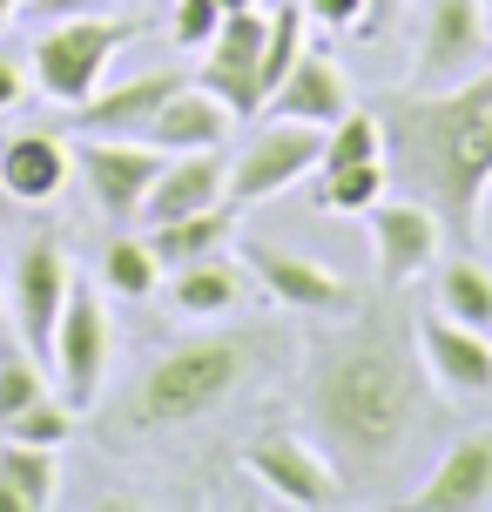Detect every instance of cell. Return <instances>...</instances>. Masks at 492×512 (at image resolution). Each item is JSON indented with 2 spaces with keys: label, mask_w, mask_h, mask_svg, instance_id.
<instances>
[{
  "label": "cell",
  "mask_w": 492,
  "mask_h": 512,
  "mask_svg": "<svg viewBox=\"0 0 492 512\" xmlns=\"http://www.w3.org/2000/svg\"><path fill=\"white\" fill-rule=\"evenodd\" d=\"M317 155H324V128L317 122H290V115H270L250 149L230 162V203H270V196H284L290 182L317 176Z\"/></svg>",
  "instance_id": "cell-6"
},
{
  "label": "cell",
  "mask_w": 492,
  "mask_h": 512,
  "mask_svg": "<svg viewBox=\"0 0 492 512\" xmlns=\"http://www.w3.org/2000/svg\"><path fill=\"white\" fill-rule=\"evenodd\" d=\"M391 196L385 182V162H351V169H317V203L324 209H344V216H364V209Z\"/></svg>",
  "instance_id": "cell-27"
},
{
  "label": "cell",
  "mask_w": 492,
  "mask_h": 512,
  "mask_svg": "<svg viewBox=\"0 0 492 512\" xmlns=\"http://www.w3.org/2000/svg\"><path fill=\"white\" fill-rule=\"evenodd\" d=\"M492 61V21L486 0H425V27H418V61L412 88H452V81L479 75Z\"/></svg>",
  "instance_id": "cell-5"
},
{
  "label": "cell",
  "mask_w": 492,
  "mask_h": 512,
  "mask_svg": "<svg viewBox=\"0 0 492 512\" xmlns=\"http://www.w3.org/2000/svg\"><path fill=\"white\" fill-rule=\"evenodd\" d=\"M21 95H27V68L14 61V54H0V115L21 108Z\"/></svg>",
  "instance_id": "cell-32"
},
{
  "label": "cell",
  "mask_w": 492,
  "mask_h": 512,
  "mask_svg": "<svg viewBox=\"0 0 492 512\" xmlns=\"http://www.w3.org/2000/svg\"><path fill=\"white\" fill-rule=\"evenodd\" d=\"M243 263H250V277H257L284 310H297V317H351V310H358V290L337 277L331 263H317V256H297V250H277V243H257Z\"/></svg>",
  "instance_id": "cell-13"
},
{
  "label": "cell",
  "mask_w": 492,
  "mask_h": 512,
  "mask_svg": "<svg viewBox=\"0 0 492 512\" xmlns=\"http://www.w3.org/2000/svg\"><path fill=\"white\" fill-rule=\"evenodd\" d=\"M21 7H34V14H48V21H61V14H102L108 0H21Z\"/></svg>",
  "instance_id": "cell-34"
},
{
  "label": "cell",
  "mask_w": 492,
  "mask_h": 512,
  "mask_svg": "<svg viewBox=\"0 0 492 512\" xmlns=\"http://www.w3.org/2000/svg\"><path fill=\"white\" fill-rule=\"evenodd\" d=\"M263 108H270V115H290V122L331 128L344 108H358V88H351V75H344L324 48H304V54H297V68L270 88V102H263Z\"/></svg>",
  "instance_id": "cell-16"
},
{
  "label": "cell",
  "mask_w": 492,
  "mask_h": 512,
  "mask_svg": "<svg viewBox=\"0 0 492 512\" xmlns=\"http://www.w3.org/2000/svg\"><path fill=\"white\" fill-rule=\"evenodd\" d=\"M351 162H385V128H378L371 108H344V115L324 128L317 169H351Z\"/></svg>",
  "instance_id": "cell-26"
},
{
  "label": "cell",
  "mask_w": 492,
  "mask_h": 512,
  "mask_svg": "<svg viewBox=\"0 0 492 512\" xmlns=\"http://www.w3.org/2000/svg\"><path fill=\"white\" fill-rule=\"evenodd\" d=\"M243 472L257 479L270 499L284 506H304V512H324V506H344V472H337L311 438H290V432H263L250 452H243Z\"/></svg>",
  "instance_id": "cell-7"
},
{
  "label": "cell",
  "mask_w": 492,
  "mask_h": 512,
  "mask_svg": "<svg viewBox=\"0 0 492 512\" xmlns=\"http://www.w3.org/2000/svg\"><path fill=\"white\" fill-rule=\"evenodd\" d=\"M176 88H182L176 68L135 75V81H122V88H95L88 102L68 108V128H75V135H142V128H149V115H156Z\"/></svg>",
  "instance_id": "cell-18"
},
{
  "label": "cell",
  "mask_w": 492,
  "mask_h": 512,
  "mask_svg": "<svg viewBox=\"0 0 492 512\" xmlns=\"http://www.w3.org/2000/svg\"><path fill=\"white\" fill-rule=\"evenodd\" d=\"M216 27H223V7H216V0H169V34H176V48H209Z\"/></svg>",
  "instance_id": "cell-30"
},
{
  "label": "cell",
  "mask_w": 492,
  "mask_h": 512,
  "mask_svg": "<svg viewBox=\"0 0 492 512\" xmlns=\"http://www.w3.org/2000/svg\"><path fill=\"white\" fill-rule=\"evenodd\" d=\"M418 364H425V378L452 391V398H486L492 391V337L459 324V317H445V310H425L418 317Z\"/></svg>",
  "instance_id": "cell-14"
},
{
  "label": "cell",
  "mask_w": 492,
  "mask_h": 512,
  "mask_svg": "<svg viewBox=\"0 0 492 512\" xmlns=\"http://www.w3.org/2000/svg\"><path fill=\"white\" fill-rule=\"evenodd\" d=\"M243 290H250V277H243L223 250L169 270V304H176L182 317H230V310L243 304Z\"/></svg>",
  "instance_id": "cell-23"
},
{
  "label": "cell",
  "mask_w": 492,
  "mask_h": 512,
  "mask_svg": "<svg viewBox=\"0 0 492 512\" xmlns=\"http://www.w3.org/2000/svg\"><path fill=\"white\" fill-rule=\"evenodd\" d=\"M75 290V270H68V250L54 236H27L21 263H14V324H21V344L34 358L54 351V324H61V304Z\"/></svg>",
  "instance_id": "cell-12"
},
{
  "label": "cell",
  "mask_w": 492,
  "mask_h": 512,
  "mask_svg": "<svg viewBox=\"0 0 492 512\" xmlns=\"http://www.w3.org/2000/svg\"><path fill=\"white\" fill-rule=\"evenodd\" d=\"M263 27H270V14H257V7L223 14V27L209 34V48H203V68H196V88H209L236 122L263 115V102H270L263 95Z\"/></svg>",
  "instance_id": "cell-8"
},
{
  "label": "cell",
  "mask_w": 492,
  "mask_h": 512,
  "mask_svg": "<svg viewBox=\"0 0 492 512\" xmlns=\"http://www.w3.org/2000/svg\"><path fill=\"white\" fill-rule=\"evenodd\" d=\"M277 358V337L270 331H209V337H182L169 344L142 378L129 384V398L108 411V432L115 438H156V432H182V425H203L209 411H223L257 378L263 364Z\"/></svg>",
  "instance_id": "cell-3"
},
{
  "label": "cell",
  "mask_w": 492,
  "mask_h": 512,
  "mask_svg": "<svg viewBox=\"0 0 492 512\" xmlns=\"http://www.w3.org/2000/svg\"><path fill=\"white\" fill-rule=\"evenodd\" d=\"M479 236H492V189H486V216H479Z\"/></svg>",
  "instance_id": "cell-37"
},
{
  "label": "cell",
  "mask_w": 492,
  "mask_h": 512,
  "mask_svg": "<svg viewBox=\"0 0 492 512\" xmlns=\"http://www.w3.org/2000/svg\"><path fill=\"white\" fill-rule=\"evenodd\" d=\"M230 108L216 102L209 88H196V81H182L176 95L149 115V128H142V142L162 155H189V149H223V135H230Z\"/></svg>",
  "instance_id": "cell-20"
},
{
  "label": "cell",
  "mask_w": 492,
  "mask_h": 512,
  "mask_svg": "<svg viewBox=\"0 0 492 512\" xmlns=\"http://www.w3.org/2000/svg\"><path fill=\"white\" fill-rule=\"evenodd\" d=\"M156 283H162V263L149 250V236H115L102 250V290L142 304V297H156Z\"/></svg>",
  "instance_id": "cell-25"
},
{
  "label": "cell",
  "mask_w": 492,
  "mask_h": 512,
  "mask_svg": "<svg viewBox=\"0 0 492 512\" xmlns=\"http://www.w3.org/2000/svg\"><path fill=\"white\" fill-rule=\"evenodd\" d=\"M304 425L317 432V452L344 472V486L398 472V459L432 425V398L391 317L371 310L358 324L317 337L304 364Z\"/></svg>",
  "instance_id": "cell-1"
},
{
  "label": "cell",
  "mask_w": 492,
  "mask_h": 512,
  "mask_svg": "<svg viewBox=\"0 0 492 512\" xmlns=\"http://www.w3.org/2000/svg\"><path fill=\"white\" fill-rule=\"evenodd\" d=\"M385 182L439 216L452 243H479L492 189V61L452 88L385 95Z\"/></svg>",
  "instance_id": "cell-2"
},
{
  "label": "cell",
  "mask_w": 492,
  "mask_h": 512,
  "mask_svg": "<svg viewBox=\"0 0 492 512\" xmlns=\"http://www.w3.org/2000/svg\"><path fill=\"white\" fill-rule=\"evenodd\" d=\"M135 34H142V21H115V14H61V21L34 41V61H27V81L48 95V102L75 108L88 102L95 88H102L108 61L129 48Z\"/></svg>",
  "instance_id": "cell-4"
},
{
  "label": "cell",
  "mask_w": 492,
  "mask_h": 512,
  "mask_svg": "<svg viewBox=\"0 0 492 512\" xmlns=\"http://www.w3.org/2000/svg\"><path fill=\"white\" fill-rule=\"evenodd\" d=\"M304 14H311L317 27H331V34H358L364 0H304Z\"/></svg>",
  "instance_id": "cell-31"
},
{
  "label": "cell",
  "mask_w": 492,
  "mask_h": 512,
  "mask_svg": "<svg viewBox=\"0 0 492 512\" xmlns=\"http://www.w3.org/2000/svg\"><path fill=\"white\" fill-rule=\"evenodd\" d=\"M486 21H492V0H486Z\"/></svg>",
  "instance_id": "cell-38"
},
{
  "label": "cell",
  "mask_w": 492,
  "mask_h": 512,
  "mask_svg": "<svg viewBox=\"0 0 492 512\" xmlns=\"http://www.w3.org/2000/svg\"><path fill=\"white\" fill-rule=\"evenodd\" d=\"M14 14H21V0H0V34L14 27Z\"/></svg>",
  "instance_id": "cell-35"
},
{
  "label": "cell",
  "mask_w": 492,
  "mask_h": 512,
  "mask_svg": "<svg viewBox=\"0 0 492 512\" xmlns=\"http://www.w3.org/2000/svg\"><path fill=\"white\" fill-rule=\"evenodd\" d=\"M412 506L418 512H479V506H492V432L459 438V445L425 472V486L412 492Z\"/></svg>",
  "instance_id": "cell-19"
},
{
  "label": "cell",
  "mask_w": 492,
  "mask_h": 512,
  "mask_svg": "<svg viewBox=\"0 0 492 512\" xmlns=\"http://www.w3.org/2000/svg\"><path fill=\"white\" fill-rule=\"evenodd\" d=\"M0 438H21V445H68L75 438V405L68 398H34L27 411H14L7 425H0Z\"/></svg>",
  "instance_id": "cell-28"
},
{
  "label": "cell",
  "mask_w": 492,
  "mask_h": 512,
  "mask_svg": "<svg viewBox=\"0 0 492 512\" xmlns=\"http://www.w3.org/2000/svg\"><path fill=\"white\" fill-rule=\"evenodd\" d=\"M61 499V465L54 445L0 438V512H48Z\"/></svg>",
  "instance_id": "cell-22"
},
{
  "label": "cell",
  "mask_w": 492,
  "mask_h": 512,
  "mask_svg": "<svg viewBox=\"0 0 492 512\" xmlns=\"http://www.w3.org/2000/svg\"><path fill=\"white\" fill-rule=\"evenodd\" d=\"M68 176H75V149L54 128H27V135H14L0 149V189H7V203L41 209L68 189Z\"/></svg>",
  "instance_id": "cell-17"
},
{
  "label": "cell",
  "mask_w": 492,
  "mask_h": 512,
  "mask_svg": "<svg viewBox=\"0 0 492 512\" xmlns=\"http://www.w3.org/2000/svg\"><path fill=\"white\" fill-rule=\"evenodd\" d=\"M439 310L459 317V324H472V331H492V270L486 263L452 256V263L439 270Z\"/></svg>",
  "instance_id": "cell-24"
},
{
  "label": "cell",
  "mask_w": 492,
  "mask_h": 512,
  "mask_svg": "<svg viewBox=\"0 0 492 512\" xmlns=\"http://www.w3.org/2000/svg\"><path fill=\"white\" fill-rule=\"evenodd\" d=\"M398 7H405V0H364V21H358V34H364V41H371V34H385V27L398 21Z\"/></svg>",
  "instance_id": "cell-33"
},
{
  "label": "cell",
  "mask_w": 492,
  "mask_h": 512,
  "mask_svg": "<svg viewBox=\"0 0 492 512\" xmlns=\"http://www.w3.org/2000/svg\"><path fill=\"white\" fill-rule=\"evenodd\" d=\"M216 7H223V14H243V7H257V0H216Z\"/></svg>",
  "instance_id": "cell-36"
},
{
  "label": "cell",
  "mask_w": 492,
  "mask_h": 512,
  "mask_svg": "<svg viewBox=\"0 0 492 512\" xmlns=\"http://www.w3.org/2000/svg\"><path fill=\"white\" fill-rule=\"evenodd\" d=\"M34 398H48V378H41L34 351H14V358H0V425H7L14 411H27Z\"/></svg>",
  "instance_id": "cell-29"
},
{
  "label": "cell",
  "mask_w": 492,
  "mask_h": 512,
  "mask_svg": "<svg viewBox=\"0 0 492 512\" xmlns=\"http://www.w3.org/2000/svg\"><path fill=\"white\" fill-rule=\"evenodd\" d=\"M230 236H236V203H209L189 209V216H169V223H149V250H156L162 270H182L196 256L230 250Z\"/></svg>",
  "instance_id": "cell-21"
},
{
  "label": "cell",
  "mask_w": 492,
  "mask_h": 512,
  "mask_svg": "<svg viewBox=\"0 0 492 512\" xmlns=\"http://www.w3.org/2000/svg\"><path fill=\"white\" fill-rule=\"evenodd\" d=\"M209 203H230V155L223 149L162 155V176L142 196V223H169V216H189Z\"/></svg>",
  "instance_id": "cell-15"
},
{
  "label": "cell",
  "mask_w": 492,
  "mask_h": 512,
  "mask_svg": "<svg viewBox=\"0 0 492 512\" xmlns=\"http://www.w3.org/2000/svg\"><path fill=\"white\" fill-rule=\"evenodd\" d=\"M0 203H7V189H0Z\"/></svg>",
  "instance_id": "cell-39"
},
{
  "label": "cell",
  "mask_w": 492,
  "mask_h": 512,
  "mask_svg": "<svg viewBox=\"0 0 492 512\" xmlns=\"http://www.w3.org/2000/svg\"><path fill=\"white\" fill-rule=\"evenodd\" d=\"M75 169L108 223H129V216H142L149 182L162 176V149H149L142 135H81Z\"/></svg>",
  "instance_id": "cell-9"
},
{
  "label": "cell",
  "mask_w": 492,
  "mask_h": 512,
  "mask_svg": "<svg viewBox=\"0 0 492 512\" xmlns=\"http://www.w3.org/2000/svg\"><path fill=\"white\" fill-rule=\"evenodd\" d=\"M364 230H371V256H378V283L385 290H405L412 277H425L439 263L445 223L412 196H378L364 209Z\"/></svg>",
  "instance_id": "cell-11"
},
{
  "label": "cell",
  "mask_w": 492,
  "mask_h": 512,
  "mask_svg": "<svg viewBox=\"0 0 492 512\" xmlns=\"http://www.w3.org/2000/svg\"><path fill=\"white\" fill-rule=\"evenodd\" d=\"M108 351H115V331H108V310L102 297L75 283L68 304H61V324H54V371H61V398L75 411H88L102 398V378H108Z\"/></svg>",
  "instance_id": "cell-10"
}]
</instances>
